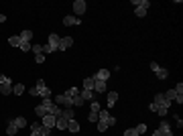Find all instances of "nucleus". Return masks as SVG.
Instances as JSON below:
<instances>
[{
  "label": "nucleus",
  "instance_id": "nucleus-38",
  "mask_svg": "<svg viewBox=\"0 0 183 136\" xmlns=\"http://www.w3.org/2000/svg\"><path fill=\"white\" fill-rule=\"evenodd\" d=\"M88 120H90V122H98V112H90Z\"/></svg>",
  "mask_w": 183,
  "mask_h": 136
},
{
  "label": "nucleus",
  "instance_id": "nucleus-5",
  "mask_svg": "<svg viewBox=\"0 0 183 136\" xmlns=\"http://www.w3.org/2000/svg\"><path fill=\"white\" fill-rule=\"evenodd\" d=\"M159 132H161V136H173V130H171L169 122H167L165 118H161V126H159Z\"/></svg>",
  "mask_w": 183,
  "mask_h": 136
},
{
  "label": "nucleus",
  "instance_id": "nucleus-19",
  "mask_svg": "<svg viewBox=\"0 0 183 136\" xmlns=\"http://www.w3.org/2000/svg\"><path fill=\"white\" fill-rule=\"evenodd\" d=\"M35 114L39 116V118H45V116H47L49 112H47V108H45V106H43V104H39V106H37V108H35Z\"/></svg>",
  "mask_w": 183,
  "mask_h": 136
},
{
  "label": "nucleus",
  "instance_id": "nucleus-37",
  "mask_svg": "<svg viewBox=\"0 0 183 136\" xmlns=\"http://www.w3.org/2000/svg\"><path fill=\"white\" fill-rule=\"evenodd\" d=\"M31 49H33V53H37V55H39V53H43V45H37V43H35V45H33Z\"/></svg>",
  "mask_w": 183,
  "mask_h": 136
},
{
  "label": "nucleus",
  "instance_id": "nucleus-42",
  "mask_svg": "<svg viewBox=\"0 0 183 136\" xmlns=\"http://www.w3.org/2000/svg\"><path fill=\"white\" fill-rule=\"evenodd\" d=\"M114 124H116V118H114V116H110V120H108V126H114Z\"/></svg>",
  "mask_w": 183,
  "mask_h": 136
},
{
  "label": "nucleus",
  "instance_id": "nucleus-8",
  "mask_svg": "<svg viewBox=\"0 0 183 136\" xmlns=\"http://www.w3.org/2000/svg\"><path fill=\"white\" fill-rule=\"evenodd\" d=\"M71 45H73V37H63L59 41V49H57V51H65V49H69Z\"/></svg>",
  "mask_w": 183,
  "mask_h": 136
},
{
  "label": "nucleus",
  "instance_id": "nucleus-48",
  "mask_svg": "<svg viewBox=\"0 0 183 136\" xmlns=\"http://www.w3.org/2000/svg\"><path fill=\"white\" fill-rule=\"evenodd\" d=\"M31 136H41V134H39V132H31Z\"/></svg>",
  "mask_w": 183,
  "mask_h": 136
},
{
  "label": "nucleus",
  "instance_id": "nucleus-36",
  "mask_svg": "<svg viewBox=\"0 0 183 136\" xmlns=\"http://www.w3.org/2000/svg\"><path fill=\"white\" fill-rule=\"evenodd\" d=\"M173 89H175V94H177V95H183V83H181V81L177 83V85H175Z\"/></svg>",
  "mask_w": 183,
  "mask_h": 136
},
{
  "label": "nucleus",
  "instance_id": "nucleus-9",
  "mask_svg": "<svg viewBox=\"0 0 183 136\" xmlns=\"http://www.w3.org/2000/svg\"><path fill=\"white\" fill-rule=\"evenodd\" d=\"M106 89H108L106 81H102V79H96V77H94V91H98V94H104Z\"/></svg>",
  "mask_w": 183,
  "mask_h": 136
},
{
  "label": "nucleus",
  "instance_id": "nucleus-45",
  "mask_svg": "<svg viewBox=\"0 0 183 136\" xmlns=\"http://www.w3.org/2000/svg\"><path fill=\"white\" fill-rule=\"evenodd\" d=\"M6 79H8L6 75H2V73H0V83H4V81H6Z\"/></svg>",
  "mask_w": 183,
  "mask_h": 136
},
{
  "label": "nucleus",
  "instance_id": "nucleus-30",
  "mask_svg": "<svg viewBox=\"0 0 183 136\" xmlns=\"http://www.w3.org/2000/svg\"><path fill=\"white\" fill-rule=\"evenodd\" d=\"M108 130V122H104V120H98V132H106Z\"/></svg>",
  "mask_w": 183,
  "mask_h": 136
},
{
  "label": "nucleus",
  "instance_id": "nucleus-17",
  "mask_svg": "<svg viewBox=\"0 0 183 136\" xmlns=\"http://www.w3.org/2000/svg\"><path fill=\"white\" fill-rule=\"evenodd\" d=\"M116 102H118V94L116 91H108V108H114Z\"/></svg>",
  "mask_w": 183,
  "mask_h": 136
},
{
  "label": "nucleus",
  "instance_id": "nucleus-23",
  "mask_svg": "<svg viewBox=\"0 0 183 136\" xmlns=\"http://www.w3.org/2000/svg\"><path fill=\"white\" fill-rule=\"evenodd\" d=\"M83 89H92L94 91V77H86L83 79Z\"/></svg>",
  "mask_w": 183,
  "mask_h": 136
},
{
  "label": "nucleus",
  "instance_id": "nucleus-33",
  "mask_svg": "<svg viewBox=\"0 0 183 136\" xmlns=\"http://www.w3.org/2000/svg\"><path fill=\"white\" fill-rule=\"evenodd\" d=\"M41 126H43L41 122H33V124H31V132H39V130H41Z\"/></svg>",
  "mask_w": 183,
  "mask_h": 136
},
{
  "label": "nucleus",
  "instance_id": "nucleus-46",
  "mask_svg": "<svg viewBox=\"0 0 183 136\" xmlns=\"http://www.w3.org/2000/svg\"><path fill=\"white\" fill-rule=\"evenodd\" d=\"M6 21V14H0V22H4Z\"/></svg>",
  "mask_w": 183,
  "mask_h": 136
},
{
  "label": "nucleus",
  "instance_id": "nucleus-15",
  "mask_svg": "<svg viewBox=\"0 0 183 136\" xmlns=\"http://www.w3.org/2000/svg\"><path fill=\"white\" fill-rule=\"evenodd\" d=\"M12 124H14L19 130H20V128H27V120H25L22 116H19V118H12Z\"/></svg>",
  "mask_w": 183,
  "mask_h": 136
},
{
  "label": "nucleus",
  "instance_id": "nucleus-7",
  "mask_svg": "<svg viewBox=\"0 0 183 136\" xmlns=\"http://www.w3.org/2000/svg\"><path fill=\"white\" fill-rule=\"evenodd\" d=\"M41 120H43L41 124H43L45 128H49V130H51V128H55V120H57V118H55L53 114H47L45 118H41Z\"/></svg>",
  "mask_w": 183,
  "mask_h": 136
},
{
  "label": "nucleus",
  "instance_id": "nucleus-4",
  "mask_svg": "<svg viewBox=\"0 0 183 136\" xmlns=\"http://www.w3.org/2000/svg\"><path fill=\"white\" fill-rule=\"evenodd\" d=\"M153 104H157L159 108H167V110H169V106H171L173 102H169V100H167L163 94H157V95H155V102H153Z\"/></svg>",
  "mask_w": 183,
  "mask_h": 136
},
{
  "label": "nucleus",
  "instance_id": "nucleus-44",
  "mask_svg": "<svg viewBox=\"0 0 183 136\" xmlns=\"http://www.w3.org/2000/svg\"><path fill=\"white\" fill-rule=\"evenodd\" d=\"M149 110L151 112H157V104H149Z\"/></svg>",
  "mask_w": 183,
  "mask_h": 136
},
{
  "label": "nucleus",
  "instance_id": "nucleus-27",
  "mask_svg": "<svg viewBox=\"0 0 183 136\" xmlns=\"http://www.w3.org/2000/svg\"><path fill=\"white\" fill-rule=\"evenodd\" d=\"M8 45H12V47H19V45H20V37H19V35L10 37V39H8Z\"/></svg>",
  "mask_w": 183,
  "mask_h": 136
},
{
  "label": "nucleus",
  "instance_id": "nucleus-32",
  "mask_svg": "<svg viewBox=\"0 0 183 136\" xmlns=\"http://www.w3.org/2000/svg\"><path fill=\"white\" fill-rule=\"evenodd\" d=\"M19 49H20V51H25V53H27V51H31V43H25V41H20Z\"/></svg>",
  "mask_w": 183,
  "mask_h": 136
},
{
  "label": "nucleus",
  "instance_id": "nucleus-21",
  "mask_svg": "<svg viewBox=\"0 0 183 136\" xmlns=\"http://www.w3.org/2000/svg\"><path fill=\"white\" fill-rule=\"evenodd\" d=\"M155 73H157L159 79H167V77H169V71H167V69H163V67H157Z\"/></svg>",
  "mask_w": 183,
  "mask_h": 136
},
{
  "label": "nucleus",
  "instance_id": "nucleus-26",
  "mask_svg": "<svg viewBox=\"0 0 183 136\" xmlns=\"http://www.w3.org/2000/svg\"><path fill=\"white\" fill-rule=\"evenodd\" d=\"M147 10H149V6H136V10H134V14L141 18V16H144L147 14Z\"/></svg>",
  "mask_w": 183,
  "mask_h": 136
},
{
  "label": "nucleus",
  "instance_id": "nucleus-40",
  "mask_svg": "<svg viewBox=\"0 0 183 136\" xmlns=\"http://www.w3.org/2000/svg\"><path fill=\"white\" fill-rule=\"evenodd\" d=\"M29 94L35 98V95H39V89H37V88H31V89H29Z\"/></svg>",
  "mask_w": 183,
  "mask_h": 136
},
{
  "label": "nucleus",
  "instance_id": "nucleus-41",
  "mask_svg": "<svg viewBox=\"0 0 183 136\" xmlns=\"http://www.w3.org/2000/svg\"><path fill=\"white\" fill-rule=\"evenodd\" d=\"M175 104H183V95H175V100H173Z\"/></svg>",
  "mask_w": 183,
  "mask_h": 136
},
{
  "label": "nucleus",
  "instance_id": "nucleus-1",
  "mask_svg": "<svg viewBox=\"0 0 183 136\" xmlns=\"http://www.w3.org/2000/svg\"><path fill=\"white\" fill-rule=\"evenodd\" d=\"M55 102H57V106H59L61 110H67V108H73V104H71V98H67L65 94H59L57 98H55Z\"/></svg>",
  "mask_w": 183,
  "mask_h": 136
},
{
  "label": "nucleus",
  "instance_id": "nucleus-16",
  "mask_svg": "<svg viewBox=\"0 0 183 136\" xmlns=\"http://www.w3.org/2000/svg\"><path fill=\"white\" fill-rule=\"evenodd\" d=\"M37 89H39V95L43 100H51V89H49L47 85H45V88H37Z\"/></svg>",
  "mask_w": 183,
  "mask_h": 136
},
{
  "label": "nucleus",
  "instance_id": "nucleus-13",
  "mask_svg": "<svg viewBox=\"0 0 183 136\" xmlns=\"http://www.w3.org/2000/svg\"><path fill=\"white\" fill-rule=\"evenodd\" d=\"M94 77H96V79H102V81H108L110 71H108V69H100V71H98V73H96Z\"/></svg>",
  "mask_w": 183,
  "mask_h": 136
},
{
  "label": "nucleus",
  "instance_id": "nucleus-25",
  "mask_svg": "<svg viewBox=\"0 0 183 136\" xmlns=\"http://www.w3.org/2000/svg\"><path fill=\"white\" fill-rule=\"evenodd\" d=\"M12 94H16V95L25 94V85H22V83H16V85H12Z\"/></svg>",
  "mask_w": 183,
  "mask_h": 136
},
{
  "label": "nucleus",
  "instance_id": "nucleus-43",
  "mask_svg": "<svg viewBox=\"0 0 183 136\" xmlns=\"http://www.w3.org/2000/svg\"><path fill=\"white\" fill-rule=\"evenodd\" d=\"M175 120H177V126L181 128V126H183V120H181V118H179V116H175Z\"/></svg>",
  "mask_w": 183,
  "mask_h": 136
},
{
  "label": "nucleus",
  "instance_id": "nucleus-28",
  "mask_svg": "<svg viewBox=\"0 0 183 136\" xmlns=\"http://www.w3.org/2000/svg\"><path fill=\"white\" fill-rule=\"evenodd\" d=\"M163 95H165V98H167V100H169V102H173V100H175V89H167V91H165V94H163Z\"/></svg>",
  "mask_w": 183,
  "mask_h": 136
},
{
  "label": "nucleus",
  "instance_id": "nucleus-22",
  "mask_svg": "<svg viewBox=\"0 0 183 136\" xmlns=\"http://www.w3.org/2000/svg\"><path fill=\"white\" fill-rule=\"evenodd\" d=\"M55 128H59V130H67V120H63V118H57L55 120Z\"/></svg>",
  "mask_w": 183,
  "mask_h": 136
},
{
  "label": "nucleus",
  "instance_id": "nucleus-24",
  "mask_svg": "<svg viewBox=\"0 0 183 136\" xmlns=\"http://www.w3.org/2000/svg\"><path fill=\"white\" fill-rule=\"evenodd\" d=\"M71 104H73L75 108H81V106H83V100H81V95H80V94L73 95V98H71Z\"/></svg>",
  "mask_w": 183,
  "mask_h": 136
},
{
  "label": "nucleus",
  "instance_id": "nucleus-18",
  "mask_svg": "<svg viewBox=\"0 0 183 136\" xmlns=\"http://www.w3.org/2000/svg\"><path fill=\"white\" fill-rule=\"evenodd\" d=\"M67 130H69V132H80V122H77L75 118H73V120H69V122H67Z\"/></svg>",
  "mask_w": 183,
  "mask_h": 136
},
{
  "label": "nucleus",
  "instance_id": "nucleus-10",
  "mask_svg": "<svg viewBox=\"0 0 183 136\" xmlns=\"http://www.w3.org/2000/svg\"><path fill=\"white\" fill-rule=\"evenodd\" d=\"M0 94H2V95L12 94V81H10V79H6L4 83H0Z\"/></svg>",
  "mask_w": 183,
  "mask_h": 136
},
{
  "label": "nucleus",
  "instance_id": "nucleus-47",
  "mask_svg": "<svg viewBox=\"0 0 183 136\" xmlns=\"http://www.w3.org/2000/svg\"><path fill=\"white\" fill-rule=\"evenodd\" d=\"M153 136H161V132H159V128H157L155 132H153Z\"/></svg>",
  "mask_w": 183,
  "mask_h": 136
},
{
  "label": "nucleus",
  "instance_id": "nucleus-14",
  "mask_svg": "<svg viewBox=\"0 0 183 136\" xmlns=\"http://www.w3.org/2000/svg\"><path fill=\"white\" fill-rule=\"evenodd\" d=\"M20 37V41H25V43H31V39H33V31H29V28H25L22 33L19 35Z\"/></svg>",
  "mask_w": 183,
  "mask_h": 136
},
{
  "label": "nucleus",
  "instance_id": "nucleus-12",
  "mask_svg": "<svg viewBox=\"0 0 183 136\" xmlns=\"http://www.w3.org/2000/svg\"><path fill=\"white\" fill-rule=\"evenodd\" d=\"M61 118H63V120H73L75 118V114H73V108H67V110H61Z\"/></svg>",
  "mask_w": 183,
  "mask_h": 136
},
{
  "label": "nucleus",
  "instance_id": "nucleus-39",
  "mask_svg": "<svg viewBox=\"0 0 183 136\" xmlns=\"http://www.w3.org/2000/svg\"><path fill=\"white\" fill-rule=\"evenodd\" d=\"M35 61L39 63V65H41V63H45V55H43V53H39V55H35Z\"/></svg>",
  "mask_w": 183,
  "mask_h": 136
},
{
  "label": "nucleus",
  "instance_id": "nucleus-2",
  "mask_svg": "<svg viewBox=\"0 0 183 136\" xmlns=\"http://www.w3.org/2000/svg\"><path fill=\"white\" fill-rule=\"evenodd\" d=\"M86 6H88V4H86V0H75V2H73V16H75V18H80L81 14L86 12Z\"/></svg>",
  "mask_w": 183,
  "mask_h": 136
},
{
  "label": "nucleus",
  "instance_id": "nucleus-31",
  "mask_svg": "<svg viewBox=\"0 0 183 136\" xmlns=\"http://www.w3.org/2000/svg\"><path fill=\"white\" fill-rule=\"evenodd\" d=\"M77 94H80V88H69L67 91H65L67 98H73V95H77Z\"/></svg>",
  "mask_w": 183,
  "mask_h": 136
},
{
  "label": "nucleus",
  "instance_id": "nucleus-11",
  "mask_svg": "<svg viewBox=\"0 0 183 136\" xmlns=\"http://www.w3.org/2000/svg\"><path fill=\"white\" fill-rule=\"evenodd\" d=\"M80 18H75L73 14H67V16H65V18H63V25H65V27H73V25H80Z\"/></svg>",
  "mask_w": 183,
  "mask_h": 136
},
{
  "label": "nucleus",
  "instance_id": "nucleus-3",
  "mask_svg": "<svg viewBox=\"0 0 183 136\" xmlns=\"http://www.w3.org/2000/svg\"><path fill=\"white\" fill-rule=\"evenodd\" d=\"M59 41H61V37L57 33H51L49 35V49H51V51H57V49H59Z\"/></svg>",
  "mask_w": 183,
  "mask_h": 136
},
{
  "label": "nucleus",
  "instance_id": "nucleus-29",
  "mask_svg": "<svg viewBox=\"0 0 183 136\" xmlns=\"http://www.w3.org/2000/svg\"><path fill=\"white\" fill-rule=\"evenodd\" d=\"M90 112H98V114H100V104H98V100L90 102Z\"/></svg>",
  "mask_w": 183,
  "mask_h": 136
},
{
  "label": "nucleus",
  "instance_id": "nucleus-34",
  "mask_svg": "<svg viewBox=\"0 0 183 136\" xmlns=\"http://www.w3.org/2000/svg\"><path fill=\"white\" fill-rule=\"evenodd\" d=\"M136 132H138V136L144 134V132H147V124H138V126H136Z\"/></svg>",
  "mask_w": 183,
  "mask_h": 136
},
{
  "label": "nucleus",
  "instance_id": "nucleus-35",
  "mask_svg": "<svg viewBox=\"0 0 183 136\" xmlns=\"http://www.w3.org/2000/svg\"><path fill=\"white\" fill-rule=\"evenodd\" d=\"M124 136H138V132H136V128H128L124 130Z\"/></svg>",
  "mask_w": 183,
  "mask_h": 136
},
{
  "label": "nucleus",
  "instance_id": "nucleus-20",
  "mask_svg": "<svg viewBox=\"0 0 183 136\" xmlns=\"http://www.w3.org/2000/svg\"><path fill=\"white\" fill-rule=\"evenodd\" d=\"M16 132H19V128L12 124V120L8 122V126H6V136H16Z\"/></svg>",
  "mask_w": 183,
  "mask_h": 136
},
{
  "label": "nucleus",
  "instance_id": "nucleus-6",
  "mask_svg": "<svg viewBox=\"0 0 183 136\" xmlns=\"http://www.w3.org/2000/svg\"><path fill=\"white\" fill-rule=\"evenodd\" d=\"M80 95H81L83 102H94V100H98V98H96V91H92V89H81Z\"/></svg>",
  "mask_w": 183,
  "mask_h": 136
}]
</instances>
